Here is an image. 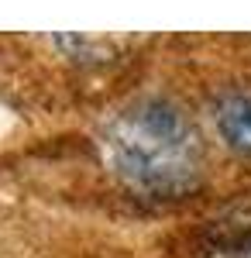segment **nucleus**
<instances>
[{"mask_svg":"<svg viewBox=\"0 0 251 258\" xmlns=\"http://www.w3.org/2000/svg\"><path fill=\"white\" fill-rule=\"evenodd\" d=\"M103 155L131 189L158 200L190 197L203 179V145L172 100L145 97L103 131Z\"/></svg>","mask_w":251,"mask_h":258,"instance_id":"1","label":"nucleus"},{"mask_svg":"<svg viewBox=\"0 0 251 258\" xmlns=\"http://www.w3.org/2000/svg\"><path fill=\"white\" fill-rule=\"evenodd\" d=\"M213 127L220 141L251 159V90H227L213 103Z\"/></svg>","mask_w":251,"mask_h":258,"instance_id":"2","label":"nucleus"},{"mask_svg":"<svg viewBox=\"0 0 251 258\" xmlns=\"http://www.w3.org/2000/svg\"><path fill=\"white\" fill-rule=\"evenodd\" d=\"M227 258H251V238H244V241H237L231 251H227Z\"/></svg>","mask_w":251,"mask_h":258,"instance_id":"3","label":"nucleus"}]
</instances>
